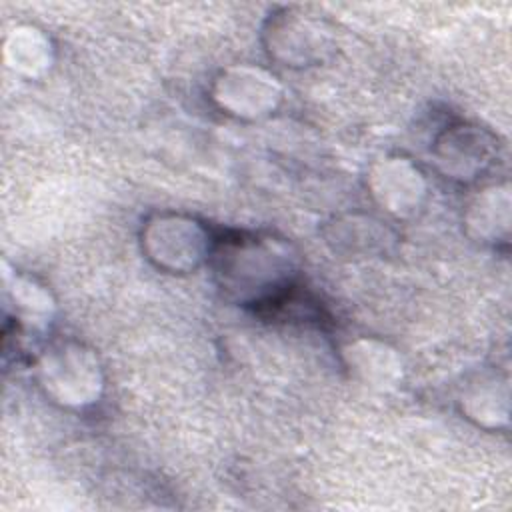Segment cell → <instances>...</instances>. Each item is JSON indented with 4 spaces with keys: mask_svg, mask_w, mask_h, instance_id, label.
I'll use <instances>...</instances> for the list:
<instances>
[{
    "mask_svg": "<svg viewBox=\"0 0 512 512\" xmlns=\"http://www.w3.org/2000/svg\"><path fill=\"white\" fill-rule=\"evenodd\" d=\"M40 372L46 392L64 406L84 408L100 398L102 374L98 360L80 344H62L46 350Z\"/></svg>",
    "mask_w": 512,
    "mask_h": 512,
    "instance_id": "7a4b0ae2",
    "label": "cell"
},
{
    "mask_svg": "<svg viewBox=\"0 0 512 512\" xmlns=\"http://www.w3.org/2000/svg\"><path fill=\"white\" fill-rule=\"evenodd\" d=\"M374 196L394 214L414 212L424 196V180L418 168L404 158L384 160L372 174Z\"/></svg>",
    "mask_w": 512,
    "mask_h": 512,
    "instance_id": "52a82bcc",
    "label": "cell"
},
{
    "mask_svg": "<svg viewBox=\"0 0 512 512\" xmlns=\"http://www.w3.org/2000/svg\"><path fill=\"white\" fill-rule=\"evenodd\" d=\"M466 226L480 242H508L510 188L506 182L478 192L466 210Z\"/></svg>",
    "mask_w": 512,
    "mask_h": 512,
    "instance_id": "ba28073f",
    "label": "cell"
},
{
    "mask_svg": "<svg viewBox=\"0 0 512 512\" xmlns=\"http://www.w3.org/2000/svg\"><path fill=\"white\" fill-rule=\"evenodd\" d=\"M500 154L498 138L474 124L446 128L434 146V158L448 178L470 182L486 174Z\"/></svg>",
    "mask_w": 512,
    "mask_h": 512,
    "instance_id": "277c9868",
    "label": "cell"
},
{
    "mask_svg": "<svg viewBox=\"0 0 512 512\" xmlns=\"http://www.w3.org/2000/svg\"><path fill=\"white\" fill-rule=\"evenodd\" d=\"M148 258L170 272L194 270L212 254L210 236L194 218L164 214L150 220L142 232Z\"/></svg>",
    "mask_w": 512,
    "mask_h": 512,
    "instance_id": "3957f363",
    "label": "cell"
},
{
    "mask_svg": "<svg viewBox=\"0 0 512 512\" xmlns=\"http://www.w3.org/2000/svg\"><path fill=\"white\" fill-rule=\"evenodd\" d=\"M212 98L222 110H228V114L238 118H260L278 106L282 88L276 76L260 68L238 66L216 78Z\"/></svg>",
    "mask_w": 512,
    "mask_h": 512,
    "instance_id": "5b68a950",
    "label": "cell"
},
{
    "mask_svg": "<svg viewBox=\"0 0 512 512\" xmlns=\"http://www.w3.org/2000/svg\"><path fill=\"white\" fill-rule=\"evenodd\" d=\"M462 412L484 428H504L508 424V380L498 372L480 374L460 398Z\"/></svg>",
    "mask_w": 512,
    "mask_h": 512,
    "instance_id": "9c48e42d",
    "label": "cell"
},
{
    "mask_svg": "<svg viewBox=\"0 0 512 512\" xmlns=\"http://www.w3.org/2000/svg\"><path fill=\"white\" fill-rule=\"evenodd\" d=\"M270 54L282 58L286 66H310L330 50V36L324 26L300 14H282L270 20Z\"/></svg>",
    "mask_w": 512,
    "mask_h": 512,
    "instance_id": "8992f818",
    "label": "cell"
},
{
    "mask_svg": "<svg viewBox=\"0 0 512 512\" xmlns=\"http://www.w3.org/2000/svg\"><path fill=\"white\" fill-rule=\"evenodd\" d=\"M214 270L220 288L256 308L292 288L296 258L282 240L254 234H234L214 250Z\"/></svg>",
    "mask_w": 512,
    "mask_h": 512,
    "instance_id": "6da1fadb",
    "label": "cell"
}]
</instances>
